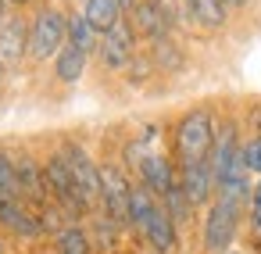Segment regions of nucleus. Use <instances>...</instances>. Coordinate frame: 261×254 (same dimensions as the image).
Instances as JSON below:
<instances>
[{"label":"nucleus","instance_id":"b1692460","mask_svg":"<svg viewBox=\"0 0 261 254\" xmlns=\"http://www.w3.org/2000/svg\"><path fill=\"white\" fill-rule=\"evenodd\" d=\"M240 154H243L247 172H257V175H261V136H250V140L240 147Z\"/></svg>","mask_w":261,"mask_h":254},{"label":"nucleus","instance_id":"f257e3e1","mask_svg":"<svg viewBox=\"0 0 261 254\" xmlns=\"http://www.w3.org/2000/svg\"><path fill=\"white\" fill-rule=\"evenodd\" d=\"M215 150V122L204 108L197 111H186L175 125V154L182 165H193V161H207Z\"/></svg>","mask_w":261,"mask_h":254},{"label":"nucleus","instance_id":"5701e85b","mask_svg":"<svg viewBox=\"0 0 261 254\" xmlns=\"http://www.w3.org/2000/svg\"><path fill=\"white\" fill-rule=\"evenodd\" d=\"M150 4L158 8V15L165 18V26H168V33L182 22V0H150Z\"/></svg>","mask_w":261,"mask_h":254},{"label":"nucleus","instance_id":"4468645a","mask_svg":"<svg viewBox=\"0 0 261 254\" xmlns=\"http://www.w3.org/2000/svg\"><path fill=\"white\" fill-rule=\"evenodd\" d=\"M15 168H18V186H22V197H33V200H47V179H43V168L29 158V154H18L15 158Z\"/></svg>","mask_w":261,"mask_h":254},{"label":"nucleus","instance_id":"7c9ffc66","mask_svg":"<svg viewBox=\"0 0 261 254\" xmlns=\"http://www.w3.org/2000/svg\"><path fill=\"white\" fill-rule=\"evenodd\" d=\"M0 79H4V61H0Z\"/></svg>","mask_w":261,"mask_h":254},{"label":"nucleus","instance_id":"a878e982","mask_svg":"<svg viewBox=\"0 0 261 254\" xmlns=\"http://www.w3.org/2000/svg\"><path fill=\"white\" fill-rule=\"evenodd\" d=\"M115 229H118V225H115L108 215H100V218H97V236H100V247H104V250H108V247H115Z\"/></svg>","mask_w":261,"mask_h":254},{"label":"nucleus","instance_id":"9d476101","mask_svg":"<svg viewBox=\"0 0 261 254\" xmlns=\"http://www.w3.org/2000/svg\"><path fill=\"white\" fill-rule=\"evenodd\" d=\"M140 186H147L158 200L179 183V175L172 172V161L165 158V154H143V161H140Z\"/></svg>","mask_w":261,"mask_h":254},{"label":"nucleus","instance_id":"f03ea898","mask_svg":"<svg viewBox=\"0 0 261 254\" xmlns=\"http://www.w3.org/2000/svg\"><path fill=\"white\" fill-rule=\"evenodd\" d=\"M65 43H68V18L58 8H43L29 26V54L36 61H47V58H58Z\"/></svg>","mask_w":261,"mask_h":254},{"label":"nucleus","instance_id":"39448f33","mask_svg":"<svg viewBox=\"0 0 261 254\" xmlns=\"http://www.w3.org/2000/svg\"><path fill=\"white\" fill-rule=\"evenodd\" d=\"M240 208L225 204V200H215L207 208V218H204V247L211 254H225V247L232 243L236 229H240Z\"/></svg>","mask_w":261,"mask_h":254},{"label":"nucleus","instance_id":"1a4fd4ad","mask_svg":"<svg viewBox=\"0 0 261 254\" xmlns=\"http://www.w3.org/2000/svg\"><path fill=\"white\" fill-rule=\"evenodd\" d=\"M25 54H29V26L25 18L11 15L0 26V61H4V68H15Z\"/></svg>","mask_w":261,"mask_h":254},{"label":"nucleus","instance_id":"393cba45","mask_svg":"<svg viewBox=\"0 0 261 254\" xmlns=\"http://www.w3.org/2000/svg\"><path fill=\"white\" fill-rule=\"evenodd\" d=\"M250 233L261 243V179L254 183V193H250Z\"/></svg>","mask_w":261,"mask_h":254},{"label":"nucleus","instance_id":"2eb2a0df","mask_svg":"<svg viewBox=\"0 0 261 254\" xmlns=\"http://www.w3.org/2000/svg\"><path fill=\"white\" fill-rule=\"evenodd\" d=\"M83 18L104 36V33H111L122 22V8H118V0H86V4H83Z\"/></svg>","mask_w":261,"mask_h":254},{"label":"nucleus","instance_id":"f8f14e48","mask_svg":"<svg viewBox=\"0 0 261 254\" xmlns=\"http://www.w3.org/2000/svg\"><path fill=\"white\" fill-rule=\"evenodd\" d=\"M182 18L193 22L197 29H222L229 22V8L222 4V0H182Z\"/></svg>","mask_w":261,"mask_h":254},{"label":"nucleus","instance_id":"2f4dec72","mask_svg":"<svg viewBox=\"0 0 261 254\" xmlns=\"http://www.w3.org/2000/svg\"><path fill=\"white\" fill-rule=\"evenodd\" d=\"M225 254H236V250H225Z\"/></svg>","mask_w":261,"mask_h":254},{"label":"nucleus","instance_id":"412c9836","mask_svg":"<svg viewBox=\"0 0 261 254\" xmlns=\"http://www.w3.org/2000/svg\"><path fill=\"white\" fill-rule=\"evenodd\" d=\"M161 204H165V211L172 215V222H175V225H179V222H186V218L193 215V204H190V197H186L182 183H175V186L161 197Z\"/></svg>","mask_w":261,"mask_h":254},{"label":"nucleus","instance_id":"ddd939ff","mask_svg":"<svg viewBox=\"0 0 261 254\" xmlns=\"http://www.w3.org/2000/svg\"><path fill=\"white\" fill-rule=\"evenodd\" d=\"M0 225L8 233H18V236H40L43 233V222L36 215H29L22 200H8V197H0Z\"/></svg>","mask_w":261,"mask_h":254},{"label":"nucleus","instance_id":"7ed1b4c3","mask_svg":"<svg viewBox=\"0 0 261 254\" xmlns=\"http://www.w3.org/2000/svg\"><path fill=\"white\" fill-rule=\"evenodd\" d=\"M129 200H133V183L118 165H100V204L104 215L115 225H129Z\"/></svg>","mask_w":261,"mask_h":254},{"label":"nucleus","instance_id":"aec40b11","mask_svg":"<svg viewBox=\"0 0 261 254\" xmlns=\"http://www.w3.org/2000/svg\"><path fill=\"white\" fill-rule=\"evenodd\" d=\"M0 197H8V200H22L18 168H15V158H11L8 150H0Z\"/></svg>","mask_w":261,"mask_h":254},{"label":"nucleus","instance_id":"c756f323","mask_svg":"<svg viewBox=\"0 0 261 254\" xmlns=\"http://www.w3.org/2000/svg\"><path fill=\"white\" fill-rule=\"evenodd\" d=\"M11 4H15V8H22V4H29V0H11Z\"/></svg>","mask_w":261,"mask_h":254},{"label":"nucleus","instance_id":"6e6552de","mask_svg":"<svg viewBox=\"0 0 261 254\" xmlns=\"http://www.w3.org/2000/svg\"><path fill=\"white\" fill-rule=\"evenodd\" d=\"M136 229L147 236V243H150L158 254H168V250L175 247V222H172V215L165 211L161 200L150 204V211L143 215V222H140Z\"/></svg>","mask_w":261,"mask_h":254},{"label":"nucleus","instance_id":"f3484780","mask_svg":"<svg viewBox=\"0 0 261 254\" xmlns=\"http://www.w3.org/2000/svg\"><path fill=\"white\" fill-rule=\"evenodd\" d=\"M86 50H79V47H72V43H65V50L54 58V75L61 79V83H79L83 79V72H86Z\"/></svg>","mask_w":261,"mask_h":254},{"label":"nucleus","instance_id":"dca6fc26","mask_svg":"<svg viewBox=\"0 0 261 254\" xmlns=\"http://www.w3.org/2000/svg\"><path fill=\"white\" fill-rule=\"evenodd\" d=\"M129 22H133V29L143 33V40H150V43H158V40L168 36V26H165V18L158 15V8L150 4V0H140V8H136V15H133Z\"/></svg>","mask_w":261,"mask_h":254},{"label":"nucleus","instance_id":"c85d7f7f","mask_svg":"<svg viewBox=\"0 0 261 254\" xmlns=\"http://www.w3.org/2000/svg\"><path fill=\"white\" fill-rule=\"evenodd\" d=\"M8 4H11V0H0V26H4V15H8Z\"/></svg>","mask_w":261,"mask_h":254},{"label":"nucleus","instance_id":"4be33fe9","mask_svg":"<svg viewBox=\"0 0 261 254\" xmlns=\"http://www.w3.org/2000/svg\"><path fill=\"white\" fill-rule=\"evenodd\" d=\"M154 47V65L158 68H165V72H175V68H182V50L165 36V40H158V43H150Z\"/></svg>","mask_w":261,"mask_h":254},{"label":"nucleus","instance_id":"0eeeda50","mask_svg":"<svg viewBox=\"0 0 261 254\" xmlns=\"http://www.w3.org/2000/svg\"><path fill=\"white\" fill-rule=\"evenodd\" d=\"M133 50H136V29H133L129 18H122L111 33L100 36V61H104L108 72H122V68H129V61H136Z\"/></svg>","mask_w":261,"mask_h":254},{"label":"nucleus","instance_id":"bb28decb","mask_svg":"<svg viewBox=\"0 0 261 254\" xmlns=\"http://www.w3.org/2000/svg\"><path fill=\"white\" fill-rule=\"evenodd\" d=\"M118 8H122V18H133L136 8H140V0H118Z\"/></svg>","mask_w":261,"mask_h":254},{"label":"nucleus","instance_id":"6ab92c4d","mask_svg":"<svg viewBox=\"0 0 261 254\" xmlns=\"http://www.w3.org/2000/svg\"><path fill=\"white\" fill-rule=\"evenodd\" d=\"M68 43L90 54V50L100 43V33H97V29H93L83 15H72V18H68Z\"/></svg>","mask_w":261,"mask_h":254},{"label":"nucleus","instance_id":"9b49d317","mask_svg":"<svg viewBox=\"0 0 261 254\" xmlns=\"http://www.w3.org/2000/svg\"><path fill=\"white\" fill-rule=\"evenodd\" d=\"M186 197L193 208H204L211 197H215V172H211V161H193V165H182V175H179Z\"/></svg>","mask_w":261,"mask_h":254},{"label":"nucleus","instance_id":"423d86ee","mask_svg":"<svg viewBox=\"0 0 261 254\" xmlns=\"http://www.w3.org/2000/svg\"><path fill=\"white\" fill-rule=\"evenodd\" d=\"M61 158H65V165H68V172H72L79 193L86 197V204H90V208L100 204V165H93V158H90L79 143H65Z\"/></svg>","mask_w":261,"mask_h":254},{"label":"nucleus","instance_id":"a211bd4d","mask_svg":"<svg viewBox=\"0 0 261 254\" xmlns=\"http://www.w3.org/2000/svg\"><path fill=\"white\" fill-rule=\"evenodd\" d=\"M58 254H93L90 233L83 225H65L58 229Z\"/></svg>","mask_w":261,"mask_h":254},{"label":"nucleus","instance_id":"cd10ccee","mask_svg":"<svg viewBox=\"0 0 261 254\" xmlns=\"http://www.w3.org/2000/svg\"><path fill=\"white\" fill-rule=\"evenodd\" d=\"M222 4H225V8H247L250 0H222Z\"/></svg>","mask_w":261,"mask_h":254},{"label":"nucleus","instance_id":"20e7f679","mask_svg":"<svg viewBox=\"0 0 261 254\" xmlns=\"http://www.w3.org/2000/svg\"><path fill=\"white\" fill-rule=\"evenodd\" d=\"M43 179H47V190L58 197V204H61L65 211H72V215L90 211V204H86V197L79 193V186H75V179H72V172H68V165H65L61 154H50V158H47Z\"/></svg>","mask_w":261,"mask_h":254}]
</instances>
